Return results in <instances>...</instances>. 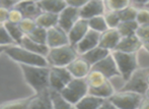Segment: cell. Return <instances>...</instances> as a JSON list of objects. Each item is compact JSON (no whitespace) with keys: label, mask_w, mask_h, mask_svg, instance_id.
Segmentation results:
<instances>
[{"label":"cell","mask_w":149,"mask_h":109,"mask_svg":"<svg viewBox=\"0 0 149 109\" xmlns=\"http://www.w3.org/2000/svg\"><path fill=\"white\" fill-rule=\"evenodd\" d=\"M26 83L35 93L49 89V66L19 64Z\"/></svg>","instance_id":"cell-1"},{"label":"cell","mask_w":149,"mask_h":109,"mask_svg":"<svg viewBox=\"0 0 149 109\" xmlns=\"http://www.w3.org/2000/svg\"><path fill=\"white\" fill-rule=\"evenodd\" d=\"M4 53L13 59L19 64H26V65H38V66H49L46 56L33 53L30 50L22 47L18 44L8 45L4 50Z\"/></svg>","instance_id":"cell-2"},{"label":"cell","mask_w":149,"mask_h":109,"mask_svg":"<svg viewBox=\"0 0 149 109\" xmlns=\"http://www.w3.org/2000/svg\"><path fill=\"white\" fill-rule=\"evenodd\" d=\"M111 53L116 61L120 77L126 82L132 75V73L139 68L138 52H125L120 51V50H113L111 51Z\"/></svg>","instance_id":"cell-3"},{"label":"cell","mask_w":149,"mask_h":109,"mask_svg":"<svg viewBox=\"0 0 149 109\" xmlns=\"http://www.w3.org/2000/svg\"><path fill=\"white\" fill-rule=\"evenodd\" d=\"M77 55L76 49L71 44H65L58 47L50 48L48 52L47 61L49 66H67Z\"/></svg>","instance_id":"cell-4"},{"label":"cell","mask_w":149,"mask_h":109,"mask_svg":"<svg viewBox=\"0 0 149 109\" xmlns=\"http://www.w3.org/2000/svg\"><path fill=\"white\" fill-rule=\"evenodd\" d=\"M60 92L63 97L74 107L75 104L88 93V85L85 77H72Z\"/></svg>","instance_id":"cell-5"},{"label":"cell","mask_w":149,"mask_h":109,"mask_svg":"<svg viewBox=\"0 0 149 109\" xmlns=\"http://www.w3.org/2000/svg\"><path fill=\"white\" fill-rule=\"evenodd\" d=\"M143 95L136 93L133 91L128 90H120V91L114 92L109 99L113 102L116 108L120 109H135L139 108L140 102H141Z\"/></svg>","instance_id":"cell-6"},{"label":"cell","mask_w":149,"mask_h":109,"mask_svg":"<svg viewBox=\"0 0 149 109\" xmlns=\"http://www.w3.org/2000/svg\"><path fill=\"white\" fill-rule=\"evenodd\" d=\"M149 75V66L148 68H138L132 75L125 82V85L122 87L121 90H128L133 91L144 95L146 89L148 88L147 77Z\"/></svg>","instance_id":"cell-7"},{"label":"cell","mask_w":149,"mask_h":109,"mask_svg":"<svg viewBox=\"0 0 149 109\" xmlns=\"http://www.w3.org/2000/svg\"><path fill=\"white\" fill-rule=\"evenodd\" d=\"M72 77L66 66H49V88L51 89L61 91Z\"/></svg>","instance_id":"cell-8"},{"label":"cell","mask_w":149,"mask_h":109,"mask_svg":"<svg viewBox=\"0 0 149 109\" xmlns=\"http://www.w3.org/2000/svg\"><path fill=\"white\" fill-rule=\"evenodd\" d=\"M80 18L79 8L67 5L58 13V26L62 28L65 32H68L70 28Z\"/></svg>","instance_id":"cell-9"},{"label":"cell","mask_w":149,"mask_h":109,"mask_svg":"<svg viewBox=\"0 0 149 109\" xmlns=\"http://www.w3.org/2000/svg\"><path fill=\"white\" fill-rule=\"evenodd\" d=\"M46 44H47L49 48L58 47V46H62L65 45V44H69L67 32H65L58 25L47 29Z\"/></svg>","instance_id":"cell-10"},{"label":"cell","mask_w":149,"mask_h":109,"mask_svg":"<svg viewBox=\"0 0 149 109\" xmlns=\"http://www.w3.org/2000/svg\"><path fill=\"white\" fill-rule=\"evenodd\" d=\"M91 68L100 70V72L104 73L107 79H111L114 77H120V72L118 70L116 61H115L112 53L108 54V55L104 58H102V60H100L98 62L94 63L93 65H91Z\"/></svg>","instance_id":"cell-11"},{"label":"cell","mask_w":149,"mask_h":109,"mask_svg":"<svg viewBox=\"0 0 149 109\" xmlns=\"http://www.w3.org/2000/svg\"><path fill=\"white\" fill-rule=\"evenodd\" d=\"M106 11L104 0H88L81 7H79V15L81 18L88 20L96 15L104 14Z\"/></svg>","instance_id":"cell-12"},{"label":"cell","mask_w":149,"mask_h":109,"mask_svg":"<svg viewBox=\"0 0 149 109\" xmlns=\"http://www.w3.org/2000/svg\"><path fill=\"white\" fill-rule=\"evenodd\" d=\"M100 41V33L89 29L87 33L84 35L76 44H75V49L78 54H83L86 51L94 48L98 45Z\"/></svg>","instance_id":"cell-13"},{"label":"cell","mask_w":149,"mask_h":109,"mask_svg":"<svg viewBox=\"0 0 149 109\" xmlns=\"http://www.w3.org/2000/svg\"><path fill=\"white\" fill-rule=\"evenodd\" d=\"M121 36L116 28H108L104 32L100 33V41L98 45L102 48H106L109 51H113L119 43Z\"/></svg>","instance_id":"cell-14"},{"label":"cell","mask_w":149,"mask_h":109,"mask_svg":"<svg viewBox=\"0 0 149 109\" xmlns=\"http://www.w3.org/2000/svg\"><path fill=\"white\" fill-rule=\"evenodd\" d=\"M66 68L73 77H85L89 72L91 65L79 54Z\"/></svg>","instance_id":"cell-15"},{"label":"cell","mask_w":149,"mask_h":109,"mask_svg":"<svg viewBox=\"0 0 149 109\" xmlns=\"http://www.w3.org/2000/svg\"><path fill=\"white\" fill-rule=\"evenodd\" d=\"M88 30H89V27H88L87 20L79 18L76 20V23L70 28V30L67 32L69 44L75 46V44L86 34Z\"/></svg>","instance_id":"cell-16"},{"label":"cell","mask_w":149,"mask_h":109,"mask_svg":"<svg viewBox=\"0 0 149 109\" xmlns=\"http://www.w3.org/2000/svg\"><path fill=\"white\" fill-rule=\"evenodd\" d=\"M142 48V41L136 34L130 36L121 37L119 43L114 50H120L125 52H139Z\"/></svg>","instance_id":"cell-17"},{"label":"cell","mask_w":149,"mask_h":109,"mask_svg":"<svg viewBox=\"0 0 149 109\" xmlns=\"http://www.w3.org/2000/svg\"><path fill=\"white\" fill-rule=\"evenodd\" d=\"M13 7L17 8L22 13L24 18H30L33 20L42 11L38 1L36 0H19L13 4Z\"/></svg>","instance_id":"cell-18"},{"label":"cell","mask_w":149,"mask_h":109,"mask_svg":"<svg viewBox=\"0 0 149 109\" xmlns=\"http://www.w3.org/2000/svg\"><path fill=\"white\" fill-rule=\"evenodd\" d=\"M28 108H45L52 109V103L50 99L49 89L45 91L35 93L33 96H31L30 102L28 104Z\"/></svg>","instance_id":"cell-19"},{"label":"cell","mask_w":149,"mask_h":109,"mask_svg":"<svg viewBox=\"0 0 149 109\" xmlns=\"http://www.w3.org/2000/svg\"><path fill=\"white\" fill-rule=\"evenodd\" d=\"M18 45L26 48V49L30 50V51L33 52V53L40 54V55H43V56H47L48 52H49V49H50L47 44L38 43V42L31 40V38H29L26 35H24V36L22 37V41L19 42Z\"/></svg>","instance_id":"cell-20"},{"label":"cell","mask_w":149,"mask_h":109,"mask_svg":"<svg viewBox=\"0 0 149 109\" xmlns=\"http://www.w3.org/2000/svg\"><path fill=\"white\" fill-rule=\"evenodd\" d=\"M104 98H100L97 96L91 95L87 93L85 96H83L78 102L74 105L75 108L79 109H98L104 102Z\"/></svg>","instance_id":"cell-21"},{"label":"cell","mask_w":149,"mask_h":109,"mask_svg":"<svg viewBox=\"0 0 149 109\" xmlns=\"http://www.w3.org/2000/svg\"><path fill=\"white\" fill-rule=\"evenodd\" d=\"M110 53H111V51H109L108 49L102 48V47H100V45H97L94 48H92V49L86 51L85 53L80 54V55L88 62L90 65H93L94 63H96V62H98L100 60H102V58H104Z\"/></svg>","instance_id":"cell-22"},{"label":"cell","mask_w":149,"mask_h":109,"mask_svg":"<svg viewBox=\"0 0 149 109\" xmlns=\"http://www.w3.org/2000/svg\"><path fill=\"white\" fill-rule=\"evenodd\" d=\"M35 22L37 26L49 29L58 24V14L50 11H41L35 18Z\"/></svg>","instance_id":"cell-23"},{"label":"cell","mask_w":149,"mask_h":109,"mask_svg":"<svg viewBox=\"0 0 149 109\" xmlns=\"http://www.w3.org/2000/svg\"><path fill=\"white\" fill-rule=\"evenodd\" d=\"M38 4L42 11H50L57 14L67 6L65 0H38Z\"/></svg>","instance_id":"cell-24"},{"label":"cell","mask_w":149,"mask_h":109,"mask_svg":"<svg viewBox=\"0 0 149 109\" xmlns=\"http://www.w3.org/2000/svg\"><path fill=\"white\" fill-rule=\"evenodd\" d=\"M115 88L113 86V84L111 83V79H108L107 82H104V84L97 86V87L93 88H88V93L91 95L97 96L100 98H109L114 94Z\"/></svg>","instance_id":"cell-25"},{"label":"cell","mask_w":149,"mask_h":109,"mask_svg":"<svg viewBox=\"0 0 149 109\" xmlns=\"http://www.w3.org/2000/svg\"><path fill=\"white\" fill-rule=\"evenodd\" d=\"M50 99H51L52 108L54 109H65V108H73V105H71L66 99L62 96L60 91L54 90L49 88Z\"/></svg>","instance_id":"cell-26"},{"label":"cell","mask_w":149,"mask_h":109,"mask_svg":"<svg viewBox=\"0 0 149 109\" xmlns=\"http://www.w3.org/2000/svg\"><path fill=\"white\" fill-rule=\"evenodd\" d=\"M138 23L136 22V20H121L119 23V25L117 26V30H118L119 34L121 37L125 36H130V35L136 34V31H137Z\"/></svg>","instance_id":"cell-27"},{"label":"cell","mask_w":149,"mask_h":109,"mask_svg":"<svg viewBox=\"0 0 149 109\" xmlns=\"http://www.w3.org/2000/svg\"><path fill=\"white\" fill-rule=\"evenodd\" d=\"M86 83L88 85V88H93L97 87V86L104 84V82H107L109 79H107L106 75L102 72H100V70H94V68H90L89 72L85 77Z\"/></svg>","instance_id":"cell-28"},{"label":"cell","mask_w":149,"mask_h":109,"mask_svg":"<svg viewBox=\"0 0 149 109\" xmlns=\"http://www.w3.org/2000/svg\"><path fill=\"white\" fill-rule=\"evenodd\" d=\"M87 23H88L89 29L95 31V32L102 33V32H104V30L108 29V25H107V23H106L104 14L90 18L87 20Z\"/></svg>","instance_id":"cell-29"},{"label":"cell","mask_w":149,"mask_h":109,"mask_svg":"<svg viewBox=\"0 0 149 109\" xmlns=\"http://www.w3.org/2000/svg\"><path fill=\"white\" fill-rule=\"evenodd\" d=\"M4 27L7 30L8 34L10 35V37L12 38V40L14 41L15 44H19V42L22 41V37L24 36V34L22 33V31L20 30L18 24H13V23L6 22L4 23Z\"/></svg>","instance_id":"cell-30"},{"label":"cell","mask_w":149,"mask_h":109,"mask_svg":"<svg viewBox=\"0 0 149 109\" xmlns=\"http://www.w3.org/2000/svg\"><path fill=\"white\" fill-rule=\"evenodd\" d=\"M119 16L121 20H136L138 12V7L134 6L133 4L124 7L123 9L119 10Z\"/></svg>","instance_id":"cell-31"},{"label":"cell","mask_w":149,"mask_h":109,"mask_svg":"<svg viewBox=\"0 0 149 109\" xmlns=\"http://www.w3.org/2000/svg\"><path fill=\"white\" fill-rule=\"evenodd\" d=\"M31 40L38 42L41 44H46V39H47V29L42 28V27L37 26L30 34L26 35Z\"/></svg>","instance_id":"cell-32"},{"label":"cell","mask_w":149,"mask_h":109,"mask_svg":"<svg viewBox=\"0 0 149 109\" xmlns=\"http://www.w3.org/2000/svg\"><path fill=\"white\" fill-rule=\"evenodd\" d=\"M106 9L108 10H119L131 4V0H104Z\"/></svg>","instance_id":"cell-33"},{"label":"cell","mask_w":149,"mask_h":109,"mask_svg":"<svg viewBox=\"0 0 149 109\" xmlns=\"http://www.w3.org/2000/svg\"><path fill=\"white\" fill-rule=\"evenodd\" d=\"M104 16V20H106L107 25H108V28H117L119 23L121 22L119 16V12L116 11V10L106 9Z\"/></svg>","instance_id":"cell-34"},{"label":"cell","mask_w":149,"mask_h":109,"mask_svg":"<svg viewBox=\"0 0 149 109\" xmlns=\"http://www.w3.org/2000/svg\"><path fill=\"white\" fill-rule=\"evenodd\" d=\"M31 97L24 98V99L13 100V101L6 102L0 104V108H28V104L30 102Z\"/></svg>","instance_id":"cell-35"},{"label":"cell","mask_w":149,"mask_h":109,"mask_svg":"<svg viewBox=\"0 0 149 109\" xmlns=\"http://www.w3.org/2000/svg\"><path fill=\"white\" fill-rule=\"evenodd\" d=\"M18 26H19L20 30L22 31V33H24V35H28V34H30L36 27H37V24H36L33 18H24L19 23H18Z\"/></svg>","instance_id":"cell-36"},{"label":"cell","mask_w":149,"mask_h":109,"mask_svg":"<svg viewBox=\"0 0 149 109\" xmlns=\"http://www.w3.org/2000/svg\"><path fill=\"white\" fill-rule=\"evenodd\" d=\"M136 22L138 25H147L149 24V8L146 6L138 7L137 16H136Z\"/></svg>","instance_id":"cell-37"},{"label":"cell","mask_w":149,"mask_h":109,"mask_svg":"<svg viewBox=\"0 0 149 109\" xmlns=\"http://www.w3.org/2000/svg\"><path fill=\"white\" fill-rule=\"evenodd\" d=\"M15 44L10 35L8 34L3 24H0V46H8Z\"/></svg>","instance_id":"cell-38"},{"label":"cell","mask_w":149,"mask_h":109,"mask_svg":"<svg viewBox=\"0 0 149 109\" xmlns=\"http://www.w3.org/2000/svg\"><path fill=\"white\" fill-rule=\"evenodd\" d=\"M22 18H24V15H22V13L17 9V8L13 7V6H11V7L9 8L7 22L13 23V24H18Z\"/></svg>","instance_id":"cell-39"},{"label":"cell","mask_w":149,"mask_h":109,"mask_svg":"<svg viewBox=\"0 0 149 109\" xmlns=\"http://www.w3.org/2000/svg\"><path fill=\"white\" fill-rule=\"evenodd\" d=\"M136 35L140 38L141 41H147L149 40V24L147 25H139Z\"/></svg>","instance_id":"cell-40"},{"label":"cell","mask_w":149,"mask_h":109,"mask_svg":"<svg viewBox=\"0 0 149 109\" xmlns=\"http://www.w3.org/2000/svg\"><path fill=\"white\" fill-rule=\"evenodd\" d=\"M9 8L10 7H6V6H0V24H4L7 22Z\"/></svg>","instance_id":"cell-41"},{"label":"cell","mask_w":149,"mask_h":109,"mask_svg":"<svg viewBox=\"0 0 149 109\" xmlns=\"http://www.w3.org/2000/svg\"><path fill=\"white\" fill-rule=\"evenodd\" d=\"M88 0H65L67 5L69 6H73V7H81L83 4H85Z\"/></svg>","instance_id":"cell-42"},{"label":"cell","mask_w":149,"mask_h":109,"mask_svg":"<svg viewBox=\"0 0 149 109\" xmlns=\"http://www.w3.org/2000/svg\"><path fill=\"white\" fill-rule=\"evenodd\" d=\"M102 109H115L116 108V106L113 104V102L111 101L109 98H106V99L104 100V102H102V104L100 105V107Z\"/></svg>","instance_id":"cell-43"},{"label":"cell","mask_w":149,"mask_h":109,"mask_svg":"<svg viewBox=\"0 0 149 109\" xmlns=\"http://www.w3.org/2000/svg\"><path fill=\"white\" fill-rule=\"evenodd\" d=\"M149 0H131V4H133L136 7H142L145 6L146 3H148Z\"/></svg>","instance_id":"cell-44"},{"label":"cell","mask_w":149,"mask_h":109,"mask_svg":"<svg viewBox=\"0 0 149 109\" xmlns=\"http://www.w3.org/2000/svg\"><path fill=\"white\" fill-rule=\"evenodd\" d=\"M139 108H141V109H149V98L145 97V96H143L141 102H140Z\"/></svg>","instance_id":"cell-45"},{"label":"cell","mask_w":149,"mask_h":109,"mask_svg":"<svg viewBox=\"0 0 149 109\" xmlns=\"http://www.w3.org/2000/svg\"><path fill=\"white\" fill-rule=\"evenodd\" d=\"M142 48H144L146 51L149 52V40H147V41H142Z\"/></svg>","instance_id":"cell-46"},{"label":"cell","mask_w":149,"mask_h":109,"mask_svg":"<svg viewBox=\"0 0 149 109\" xmlns=\"http://www.w3.org/2000/svg\"><path fill=\"white\" fill-rule=\"evenodd\" d=\"M143 96H145V97L149 98V86H148L147 89H146V91H145V93H144V95H143Z\"/></svg>","instance_id":"cell-47"},{"label":"cell","mask_w":149,"mask_h":109,"mask_svg":"<svg viewBox=\"0 0 149 109\" xmlns=\"http://www.w3.org/2000/svg\"><path fill=\"white\" fill-rule=\"evenodd\" d=\"M6 47H7V46H0V54L4 53V50H5Z\"/></svg>","instance_id":"cell-48"},{"label":"cell","mask_w":149,"mask_h":109,"mask_svg":"<svg viewBox=\"0 0 149 109\" xmlns=\"http://www.w3.org/2000/svg\"><path fill=\"white\" fill-rule=\"evenodd\" d=\"M145 6H146V7H148V8H149V2H148V3H146V5H145Z\"/></svg>","instance_id":"cell-49"},{"label":"cell","mask_w":149,"mask_h":109,"mask_svg":"<svg viewBox=\"0 0 149 109\" xmlns=\"http://www.w3.org/2000/svg\"><path fill=\"white\" fill-rule=\"evenodd\" d=\"M147 83H148V85H149V75H148V77H147Z\"/></svg>","instance_id":"cell-50"},{"label":"cell","mask_w":149,"mask_h":109,"mask_svg":"<svg viewBox=\"0 0 149 109\" xmlns=\"http://www.w3.org/2000/svg\"><path fill=\"white\" fill-rule=\"evenodd\" d=\"M13 1H15V2H16V1H19V0H13Z\"/></svg>","instance_id":"cell-51"}]
</instances>
